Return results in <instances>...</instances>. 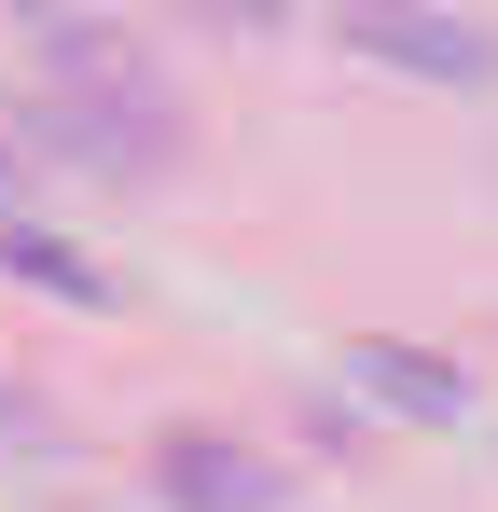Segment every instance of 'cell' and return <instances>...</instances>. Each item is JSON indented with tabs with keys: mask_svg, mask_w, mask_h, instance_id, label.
Listing matches in <instances>:
<instances>
[{
	"mask_svg": "<svg viewBox=\"0 0 498 512\" xmlns=\"http://www.w3.org/2000/svg\"><path fill=\"white\" fill-rule=\"evenodd\" d=\"M360 374H374L388 402H429V416L457 402V374H443V360H415V346H360Z\"/></svg>",
	"mask_w": 498,
	"mask_h": 512,
	"instance_id": "1",
	"label": "cell"
}]
</instances>
